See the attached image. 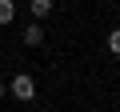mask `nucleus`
Here are the masks:
<instances>
[{"label":"nucleus","mask_w":120,"mask_h":112,"mask_svg":"<svg viewBox=\"0 0 120 112\" xmlns=\"http://www.w3.org/2000/svg\"><path fill=\"white\" fill-rule=\"evenodd\" d=\"M48 12H52V0H32V16L36 20H44Z\"/></svg>","instance_id":"4"},{"label":"nucleus","mask_w":120,"mask_h":112,"mask_svg":"<svg viewBox=\"0 0 120 112\" xmlns=\"http://www.w3.org/2000/svg\"><path fill=\"white\" fill-rule=\"evenodd\" d=\"M108 48H112V52L120 56V28H116V32H108Z\"/></svg>","instance_id":"5"},{"label":"nucleus","mask_w":120,"mask_h":112,"mask_svg":"<svg viewBox=\"0 0 120 112\" xmlns=\"http://www.w3.org/2000/svg\"><path fill=\"white\" fill-rule=\"evenodd\" d=\"M8 92H12L16 100H32V96H36V80H32V76H24V72H16V76H12V84H8Z\"/></svg>","instance_id":"1"},{"label":"nucleus","mask_w":120,"mask_h":112,"mask_svg":"<svg viewBox=\"0 0 120 112\" xmlns=\"http://www.w3.org/2000/svg\"><path fill=\"white\" fill-rule=\"evenodd\" d=\"M4 92H8V84H4V80H0V100H4Z\"/></svg>","instance_id":"6"},{"label":"nucleus","mask_w":120,"mask_h":112,"mask_svg":"<svg viewBox=\"0 0 120 112\" xmlns=\"http://www.w3.org/2000/svg\"><path fill=\"white\" fill-rule=\"evenodd\" d=\"M40 40H44V28H40V24H28V28H24V44H28V48H36Z\"/></svg>","instance_id":"2"},{"label":"nucleus","mask_w":120,"mask_h":112,"mask_svg":"<svg viewBox=\"0 0 120 112\" xmlns=\"http://www.w3.org/2000/svg\"><path fill=\"white\" fill-rule=\"evenodd\" d=\"M16 16V0H0V24H12Z\"/></svg>","instance_id":"3"}]
</instances>
